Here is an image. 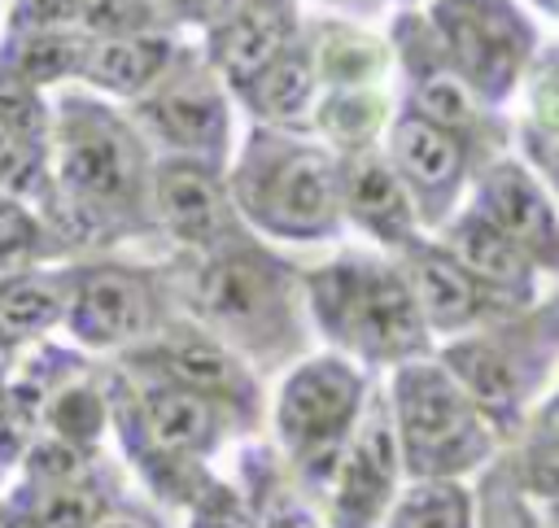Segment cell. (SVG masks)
Returning a JSON list of instances; mask_svg holds the SVG:
<instances>
[{
  "label": "cell",
  "mask_w": 559,
  "mask_h": 528,
  "mask_svg": "<svg viewBox=\"0 0 559 528\" xmlns=\"http://www.w3.org/2000/svg\"><path fill=\"white\" fill-rule=\"evenodd\" d=\"M148 144L135 122L96 92H61L48 105L44 223L57 244H118L148 218Z\"/></svg>",
  "instance_id": "cell-1"
},
{
  "label": "cell",
  "mask_w": 559,
  "mask_h": 528,
  "mask_svg": "<svg viewBox=\"0 0 559 528\" xmlns=\"http://www.w3.org/2000/svg\"><path fill=\"white\" fill-rule=\"evenodd\" d=\"M223 183L236 218L275 240L314 244L336 236L345 223L341 157L328 144L284 127L253 122Z\"/></svg>",
  "instance_id": "cell-2"
},
{
  "label": "cell",
  "mask_w": 559,
  "mask_h": 528,
  "mask_svg": "<svg viewBox=\"0 0 559 528\" xmlns=\"http://www.w3.org/2000/svg\"><path fill=\"white\" fill-rule=\"evenodd\" d=\"M188 305L214 340L249 362H284L301 353L293 266L245 231L201 253L188 279Z\"/></svg>",
  "instance_id": "cell-3"
},
{
  "label": "cell",
  "mask_w": 559,
  "mask_h": 528,
  "mask_svg": "<svg viewBox=\"0 0 559 528\" xmlns=\"http://www.w3.org/2000/svg\"><path fill=\"white\" fill-rule=\"evenodd\" d=\"M306 305L314 327L345 358L402 367L428 349V327L393 262L336 257L306 275Z\"/></svg>",
  "instance_id": "cell-4"
},
{
  "label": "cell",
  "mask_w": 559,
  "mask_h": 528,
  "mask_svg": "<svg viewBox=\"0 0 559 528\" xmlns=\"http://www.w3.org/2000/svg\"><path fill=\"white\" fill-rule=\"evenodd\" d=\"M389 419L411 480H459L493 454V428L441 362L411 358L393 367Z\"/></svg>",
  "instance_id": "cell-5"
},
{
  "label": "cell",
  "mask_w": 559,
  "mask_h": 528,
  "mask_svg": "<svg viewBox=\"0 0 559 528\" xmlns=\"http://www.w3.org/2000/svg\"><path fill=\"white\" fill-rule=\"evenodd\" d=\"M419 13L445 65L489 109L520 92L537 52L546 48L524 0H428Z\"/></svg>",
  "instance_id": "cell-6"
},
{
  "label": "cell",
  "mask_w": 559,
  "mask_h": 528,
  "mask_svg": "<svg viewBox=\"0 0 559 528\" xmlns=\"http://www.w3.org/2000/svg\"><path fill=\"white\" fill-rule=\"evenodd\" d=\"M367 401V375L345 353L301 358L275 397V441L314 484H328L336 454Z\"/></svg>",
  "instance_id": "cell-7"
},
{
  "label": "cell",
  "mask_w": 559,
  "mask_h": 528,
  "mask_svg": "<svg viewBox=\"0 0 559 528\" xmlns=\"http://www.w3.org/2000/svg\"><path fill=\"white\" fill-rule=\"evenodd\" d=\"M135 131L170 157H197L210 166L227 161L231 148V92L210 70L201 48L179 44L170 65L131 100Z\"/></svg>",
  "instance_id": "cell-8"
},
{
  "label": "cell",
  "mask_w": 559,
  "mask_h": 528,
  "mask_svg": "<svg viewBox=\"0 0 559 528\" xmlns=\"http://www.w3.org/2000/svg\"><path fill=\"white\" fill-rule=\"evenodd\" d=\"M66 332L83 349H131L162 332V288L148 271L118 262L66 271Z\"/></svg>",
  "instance_id": "cell-9"
},
{
  "label": "cell",
  "mask_w": 559,
  "mask_h": 528,
  "mask_svg": "<svg viewBox=\"0 0 559 528\" xmlns=\"http://www.w3.org/2000/svg\"><path fill=\"white\" fill-rule=\"evenodd\" d=\"M380 153L389 157L393 175L402 179L419 227H441L454 214V205H459V196L467 188V175L476 166V157H472L463 135L428 122L411 105L393 109Z\"/></svg>",
  "instance_id": "cell-10"
},
{
  "label": "cell",
  "mask_w": 559,
  "mask_h": 528,
  "mask_svg": "<svg viewBox=\"0 0 559 528\" xmlns=\"http://www.w3.org/2000/svg\"><path fill=\"white\" fill-rule=\"evenodd\" d=\"M397 441L389 397L367 393L328 476V528H376L397 493Z\"/></svg>",
  "instance_id": "cell-11"
},
{
  "label": "cell",
  "mask_w": 559,
  "mask_h": 528,
  "mask_svg": "<svg viewBox=\"0 0 559 528\" xmlns=\"http://www.w3.org/2000/svg\"><path fill=\"white\" fill-rule=\"evenodd\" d=\"M148 218H157L170 231V240H179L192 253H210L223 240L240 236L236 209L227 201L223 166L197 157L162 153L148 166Z\"/></svg>",
  "instance_id": "cell-12"
},
{
  "label": "cell",
  "mask_w": 559,
  "mask_h": 528,
  "mask_svg": "<svg viewBox=\"0 0 559 528\" xmlns=\"http://www.w3.org/2000/svg\"><path fill=\"white\" fill-rule=\"evenodd\" d=\"M127 358H131V371H140V375H162L192 393H205L245 423L258 419V388H253L245 358H236L223 340H214L201 327L153 332L148 340L131 345Z\"/></svg>",
  "instance_id": "cell-13"
},
{
  "label": "cell",
  "mask_w": 559,
  "mask_h": 528,
  "mask_svg": "<svg viewBox=\"0 0 559 528\" xmlns=\"http://www.w3.org/2000/svg\"><path fill=\"white\" fill-rule=\"evenodd\" d=\"M472 214H480L489 227H498L511 244H520L546 275L559 262V227L555 205L546 192V179L533 175L515 157H489L476 170L472 183Z\"/></svg>",
  "instance_id": "cell-14"
},
{
  "label": "cell",
  "mask_w": 559,
  "mask_h": 528,
  "mask_svg": "<svg viewBox=\"0 0 559 528\" xmlns=\"http://www.w3.org/2000/svg\"><path fill=\"white\" fill-rule=\"evenodd\" d=\"M402 257L393 262L397 275L406 279L411 288V301L432 332L441 336H467L472 327H480L489 314H498L502 305L454 262V253L445 244H424V240H411L406 249H397Z\"/></svg>",
  "instance_id": "cell-15"
},
{
  "label": "cell",
  "mask_w": 559,
  "mask_h": 528,
  "mask_svg": "<svg viewBox=\"0 0 559 528\" xmlns=\"http://www.w3.org/2000/svg\"><path fill=\"white\" fill-rule=\"evenodd\" d=\"M301 31L297 0H236L223 17L205 26L201 57L231 87H240L253 70H262L280 48H288Z\"/></svg>",
  "instance_id": "cell-16"
},
{
  "label": "cell",
  "mask_w": 559,
  "mask_h": 528,
  "mask_svg": "<svg viewBox=\"0 0 559 528\" xmlns=\"http://www.w3.org/2000/svg\"><path fill=\"white\" fill-rule=\"evenodd\" d=\"M441 367L459 380V388L472 397V406L485 415L493 432H515L528 401V384L542 380L537 367L515 362L511 340H493V336H459L441 353Z\"/></svg>",
  "instance_id": "cell-17"
},
{
  "label": "cell",
  "mask_w": 559,
  "mask_h": 528,
  "mask_svg": "<svg viewBox=\"0 0 559 528\" xmlns=\"http://www.w3.org/2000/svg\"><path fill=\"white\" fill-rule=\"evenodd\" d=\"M445 249L454 253V262L502 305V310H528L537 288H542V266L520 249L511 244L498 227H489L480 214L463 209V214H450L445 223Z\"/></svg>",
  "instance_id": "cell-18"
},
{
  "label": "cell",
  "mask_w": 559,
  "mask_h": 528,
  "mask_svg": "<svg viewBox=\"0 0 559 528\" xmlns=\"http://www.w3.org/2000/svg\"><path fill=\"white\" fill-rule=\"evenodd\" d=\"M336 157H341V218H349L376 244L389 249H406L411 240H419V218L389 157L376 144Z\"/></svg>",
  "instance_id": "cell-19"
},
{
  "label": "cell",
  "mask_w": 559,
  "mask_h": 528,
  "mask_svg": "<svg viewBox=\"0 0 559 528\" xmlns=\"http://www.w3.org/2000/svg\"><path fill=\"white\" fill-rule=\"evenodd\" d=\"M301 44L314 70L319 92L323 87H376L384 83L393 57H389V39L345 22V17H301Z\"/></svg>",
  "instance_id": "cell-20"
},
{
  "label": "cell",
  "mask_w": 559,
  "mask_h": 528,
  "mask_svg": "<svg viewBox=\"0 0 559 528\" xmlns=\"http://www.w3.org/2000/svg\"><path fill=\"white\" fill-rule=\"evenodd\" d=\"M175 35L170 31H135V35H105L87 39L83 61H79V83L96 96L114 100H135L175 57Z\"/></svg>",
  "instance_id": "cell-21"
},
{
  "label": "cell",
  "mask_w": 559,
  "mask_h": 528,
  "mask_svg": "<svg viewBox=\"0 0 559 528\" xmlns=\"http://www.w3.org/2000/svg\"><path fill=\"white\" fill-rule=\"evenodd\" d=\"M231 96L253 113V122L262 127H284V131H297L301 122H310V105L319 96V83H314V70H310V57H306V44H301V31L288 48H280L262 70H253L240 87H231Z\"/></svg>",
  "instance_id": "cell-22"
},
{
  "label": "cell",
  "mask_w": 559,
  "mask_h": 528,
  "mask_svg": "<svg viewBox=\"0 0 559 528\" xmlns=\"http://www.w3.org/2000/svg\"><path fill=\"white\" fill-rule=\"evenodd\" d=\"M393 118V100L384 83L376 87H323L310 105V127L319 131V144L332 153L371 148Z\"/></svg>",
  "instance_id": "cell-23"
},
{
  "label": "cell",
  "mask_w": 559,
  "mask_h": 528,
  "mask_svg": "<svg viewBox=\"0 0 559 528\" xmlns=\"http://www.w3.org/2000/svg\"><path fill=\"white\" fill-rule=\"evenodd\" d=\"M83 48L79 31H0V70L44 92L79 74Z\"/></svg>",
  "instance_id": "cell-24"
},
{
  "label": "cell",
  "mask_w": 559,
  "mask_h": 528,
  "mask_svg": "<svg viewBox=\"0 0 559 528\" xmlns=\"http://www.w3.org/2000/svg\"><path fill=\"white\" fill-rule=\"evenodd\" d=\"M61 305H66V275H48V271L4 275L0 279V336L9 345L35 340L61 323Z\"/></svg>",
  "instance_id": "cell-25"
},
{
  "label": "cell",
  "mask_w": 559,
  "mask_h": 528,
  "mask_svg": "<svg viewBox=\"0 0 559 528\" xmlns=\"http://www.w3.org/2000/svg\"><path fill=\"white\" fill-rule=\"evenodd\" d=\"M524 92V122H520V140H524V166L542 179H550L555 170V135H559V118H555V52L542 48L528 79L520 83Z\"/></svg>",
  "instance_id": "cell-26"
},
{
  "label": "cell",
  "mask_w": 559,
  "mask_h": 528,
  "mask_svg": "<svg viewBox=\"0 0 559 528\" xmlns=\"http://www.w3.org/2000/svg\"><path fill=\"white\" fill-rule=\"evenodd\" d=\"M384 528H476L472 493L459 480H411L406 493H393Z\"/></svg>",
  "instance_id": "cell-27"
},
{
  "label": "cell",
  "mask_w": 559,
  "mask_h": 528,
  "mask_svg": "<svg viewBox=\"0 0 559 528\" xmlns=\"http://www.w3.org/2000/svg\"><path fill=\"white\" fill-rule=\"evenodd\" d=\"M61 244L48 231V223L13 192H0V275L35 271L44 257H52Z\"/></svg>",
  "instance_id": "cell-28"
},
{
  "label": "cell",
  "mask_w": 559,
  "mask_h": 528,
  "mask_svg": "<svg viewBox=\"0 0 559 528\" xmlns=\"http://www.w3.org/2000/svg\"><path fill=\"white\" fill-rule=\"evenodd\" d=\"M105 419H109V406L92 384H61L44 401V423L70 449H92L105 432Z\"/></svg>",
  "instance_id": "cell-29"
},
{
  "label": "cell",
  "mask_w": 559,
  "mask_h": 528,
  "mask_svg": "<svg viewBox=\"0 0 559 528\" xmlns=\"http://www.w3.org/2000/svg\"><path fill=\"white\" fill-rule=\"evenodd\" d=\"M188 528H249V519H245V506L231 493H223V489L210 484V493H201L192 502Z\"/></svg>",
  "instance_id": "cell-30"
},
{
  "label": "cell",
  "mask_w": 559,
  "mask_h": 528,
  "mask_svg": "<svg viewBox=\"0 0 559 528\" xmlns=\"http://www.w3.org/2000/svg\"><path fill=\"white\" fill-rule=\"evenodd\" d=\"M83 528H162L153 515H144V511H135V506H100Z\"/></svg>",
  "instance_id": "cell-31"
},
{
  "label": "cell",
  "mask_w": 559,
  "mask_h": 528,
  "mask_svg": "<svg viewBox=\"0 0 559 528\" xmlns=\"http://www.w3.org/2000/svg\"><path fill=\"white\" fill-rule=\"evenodd\" d=\"M231 4H236V0H175V4H170V17H175V22H192V26L205 31V26H210L214 17H223Z\"/></svg>",
  "instance_id": "cell-32"
},
{
  "label": "cell",
  "mask_w": 559,
  "mask_h": 528,
  "mask_svg": "<svg viewBox=\"0 0 559 528\" xmlns=\"http://www.w3.org/2000/svg\"><path fill=\"white\" fill-rule=\"evenodd\" d=\"M280 497H284V493H280ZM280 497H275V506H280ZM258 528H319V524H314L297 502H284V506H280L275 515H266V524H258Z\"/></svg>",
  "instance_id": "cell-33"
},
{
  "label": "cell",
  "mask_w": 559,
  "mask_h": 528,
  "mask_svg": "<svg viewBox=\"0 0 559 528\" xmlns=\"http://www.w3.org/2000/svg\"><path fill=\"white\" fill-rule=\"evenodd\" d=\"M0 528H44V524L26 502H4L0 506Z\"/></svg>",
  "instance_id": "cell-34"
},
{
  "label": "cell",
  "mask_w": 559,
  "mask_h": 528,
  "mask_svg": "<svg viewBox=\"0 0 559 528\" xmlns=\"http://www.w3.org/2000/svg\"><path fill=\"white\" fill-rule=\"evenodd\" d=\"M9 371H13V345L0 336V388H4V380H9Z\"/></svg>",
  "instance_id": "cell-35"
},
{
  "label": "cell",
  "mask_w": 559,
  "mask_h": 528,
  "mask_svg": "<svg viewBox=\"0 0 559 528\" xmlns=\"http://www.w3.org/2000/svg\"><path fill=\"white\" fill-rule=\"evenodd\" d=\"M528 9H537V17H555L559 13V0H524Z\"/></svg>",
  "instance_id": "cell-36"
},
{
  "label": "cell",
  "mask_w": 559,
  "mask_h": 528,
  "mask_svg": "<svg viewBox=\"0 0 559 528\" xmlns=\"http://www.w3.org/2000/svg\"><path fill=\"white\" fill-rule=\"evenodd\" d=\"M148 4H153V9H162V13L170 17V4H175V0H148ZM170 22H175V17H170Z\"/></svg>",
  "instance_id": "cell-37"
},
{
  "label": "cell",
  "mask_w": 559,
  "mask_h": 528,
  "mask_svg": "<svg viewBox=\"0 0 559 528\" xmlns=\"http://www.w3.org/2000/svg\"><path fill=\"white\" fill-rule=\"evenodd\" d=\"M393 4H415V0H393Z\"/></svg>",
  "instance_id": "cell-38"
}]
</instances>
